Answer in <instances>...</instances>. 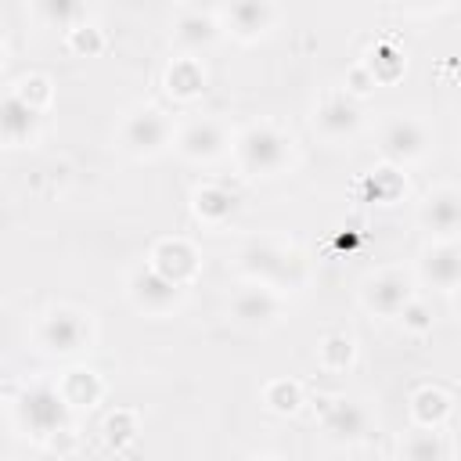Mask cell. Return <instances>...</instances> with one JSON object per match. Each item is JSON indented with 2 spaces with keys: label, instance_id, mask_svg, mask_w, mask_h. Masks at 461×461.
Wrapping results in <instances>:
<instances>
[{
  "label": "cell",
  "instance_id": "obj_28",
  "mask_svg": "<svg viewBox=\"0 0 461 461\" xmlns=\"http://www.w3.org/2000/svg\"><path fill=\"white\" fill-rule=\"evenodd\" d=\"M263 407L274 414H295L303 407V385L295 378H270L263 385Z\"/></svg>",
  "mask_w": 461,
  "mask_h": 461
},
{
  "label": "cell",
  "instance_id": "obj_7",
  "mask_svg": "<svg viewBox=\"0 0 461 461\" xmlns=\"http://www.w3.org/2000/svg\"><path fill=\"white\" fill-rule=\"evenodd\" d=\"M378 151L393 166L421 162L429 151V126L414 115H389L378 126Z\"/></svg>",
  "mask_w": 461,
  "mask_h": 461
},
{
  "label": "cell",
  "instance_id": "obj_26",
  "mask_svg": "<svg viewBox=\"0 0 461 461\" xmlns=\"http://www.w3.org/2000/svg\"><path fill=\"white\" fill-rule=\"evenodd\" d=\"M32 11L43 25H54L65 32L79 22H86V0H32Z\"/></svg>",
  "mask_w": 461,
  "mask_h": 461
},
{
  "label": "cell",
  "instance_id": "obj_5",
  "mask_svg": "<svg viewBox=\"0 0 461 461\" xmlns=\"http://www.w3.org/2000/svg\"><path fill=\"white\" fill-rule=\"evenodd\" d=\"M173 140V126H169V115L155 104H144V108H133L122 126H119V148L133 158H155L166 151V144Z\"/></svg>",
  "mask_w": 461,
  "mask_h": 461
},
{
  "label": "cell",
  "instance_id": "obj_18",
  "mask_svg": "<svg viewBox=\"0 0 461 461\" xmlns=\"http://www.w3.org/2000/svg\"><path fill=\"white\" fill-rule=\"evenodd\" d=\"M205 83H209L205 65H202L194 54L173 58V61L166 65V76H162V86H166V94H169L173 101H194V97H202V94H205Z\"/></svg>",
  "mask_w": 461,
  "mask_h": 461
},
{
  "label": "cell",
  "instance_id": "obj_24",
  "mask_svg": "<svg viewBox=\"0 0 461 461\" xmlns=\"http://www.w3.org/2000/svg\"><path fill=\"white\" fill-rule=\"evenodd\" d=\"M353 360H357V339H353V335H346V331H328V335L317 342V364H321V371L339 375V371H349Z\"/></svg>",
  "mask_w": 461,
  "mask_h": 461
},
{
  "label": "cell",
  "instance_id": "obj_11",
  "mask_svg": "<svg viewBox=\"0 0 461 461\" xmlns=\"http://www.w3.org/2000/svg\"><path fill=\"white\" fill-rule=\"evenodd\" d=\"M418 227L432 238H457L461 234V191L457 187H436L418 205Z\"/></svg>",
  "mask_w": 461,
  "mask_h": 461
},
{
  "label": "cell",
  "instance_id": "obj_25",
  "mask_svg": "<svg viewBox=\"0 0 461 461\" xmlns=\"http://www.w3.org/2000/svg\"><path fill=\"white\" fill-rule=\"evenodd\" d=\"M364 61H367V68L375 72L378 86H389V83H396V79L407 72V58H403V50H400L393 40H378Z\"/></svg>",
  "mask_w": 461,
  "mask_h": 461
},
{
  "label": "cell",
  "instance_id": "obj_8",
  "mask_svg": "<svg viewBox=\"0 0 461 461\" xmlns=\"http://www.w3.org/2000/svg\"><path fill=\"white\" fill-rule=\"evenodd\" d=\"M414 299V277L400 267H385L360 281V303L375 317H400V310Z\"/></svg>",
  "mask_w": 461,
  "mask_h": 461
},
{
  "label": "cell",
  "instance_id": "obj_29",
  "mask_svg": "<svg viewBox=\"0 0 461 461\" xmlns=\"http://www.w3.org/2000/svg\"><path fill=\"white\" fill-rule=\"evenodd\" d=\"M367 187H371V198H375V202H393V198H400V194L407 191V180H403L400 166H393V162H389V166L371 169Z\"/></svg>",
  "mask_w": 461,
  "mask_h": 461
},
{
  "label": "cell",
  "instance_id": "obj_34",
  "mask_svg": "<svg viewBox=\"0 0 461 461\" xmlns=\"http://www.w3.org/2000/svg\"><path fill=\"white\" fill-rule=\"evenodd\" d=\"M43 447H47L50 454H58V457H68V454H76V432H72V429H58L54 436L43 439Z\"/></svg>",
  "mask_w": 461,
  "mask_h": 461
},
{
  "label": "cell",
  "instance_id": "obj_20",
  "mask_svg": "<svg viewBox=\"0 0 461 461\" xmlns=\"http://www.w3.org/2000/svg\"><path fill=\"white\" fill-rule=\"evenodd\" d=\"M191 212L202 223L220 227V223H227L238 212V194L230 187H223V184H198L191 191Z\"/></svg>",
  "mask_w": 461,
  "mask_h": 461
},
{
  "label": "cell",
  "instance_id": "obj_19",
  "mask_svg": "<svg viewBox=\"0 0 461 461\" xmlns=\"http://www.w3.org/2000/svg\"><path fill=\"white\" fill-rule=\"evenodd\" d=\"M173 40L184 54H198V50H209L216 40H220V25H216V14H205V11H184L176 22H173Z\"/></svg>",
  "mask_w": 461,
  "mask_h": 461
},
{
  "label": "cell",
  "instance_id": "obj_33",
  "mask_svg": "<svg viewBox=\"0 0 461 461\" xmlns=\"http://www.w3.org/2000/svg\"><path fill=\"white\" fill-rule=\"evenodd\" d=\"M375 86H378V79H375V72L367 68V61H357V65L346 68V94H353L357 101L367 97Z\"/></svg>",
  "mask_w": 461,
  "mask_h": 461
},
{
  "label": "cell",
  "instance_id": "obj_22",
  "mask_svg": "<svg viewBox=\"0 0 461 461\" xmlns=\"http://www.w3.org/2000/svg\"><path fill=\"white\" fill-rule=\"evenodd\" d=\"M58 389H61V396L68 400L72 411H90V407H97L101 396H104V382H101V375L90 371V367H68V371L58 378Z\"/></svg>",
  "mask_w": 461,
  "mask_h": 461
},
{
  "label": "cell",
  "instance_id": "obj_15",
  "mask_svg": "<svg viewBox=\"0 0 461 461\" xmlns=\"http://www.w3.org/2000/svg\"><path fill=\"white\" fill-rule=\"evenodd\" d=\"M148 263H151L158 274H166L169 281L184 285V288H187V285L198 277V270H202L198 249H194L187 238H158V241L151 245Z\"/></svg>",
  "mask_w": 461,
  "mask_h": 461
},
{
  "label": "cell",
  "instance_id": "obj_32",
  "mask_svg": "<svg viewBox=\"0 0 461 461\" xmlns=\"http://www.w3.org/2000/svg\"><path fill=\"white\" fill-rule=\"evenodd\" d=\"M400 324H403V331H411V335H425V331H432V310L414 295L403 310H400V317H396Z\"/></svg>",
  "mask_w": 461,
  "mask_h": 461
},
{
  "label": "cell",
  "instance_id": "obj_1",
  "mask_svg": "<svg viewBox=\"0 0 461 461\" xmlns=\"http://www.w3.org/2000/svg\"><path fill=\"white\" fill-rule=\"evenodd\" d=\"M234 270L245 281H263L270 288H277L281 295L299 292L310 277V263L299 249L277 241V238H252L238 249L234 256Z\"/></svg>",
  "mask_w": 461,
  "mask_h": 461
},
{
  "label": "cell",
  "instance_id": "obj_30",
  "mask_svg": "<svg viewBox=\"0 0 461 461\" xmlns=\"http://www.w3.org/2000/svg\"><path fill=\"white\" fill-rule=\"evenodd\" d=\"M65 47L72 54H79V58H94V54L104 50V32L97 25H90V22H79V25H72L65 32Z\"/></svg>",
  "mask_w": 461,
  "mask_h": 461
},
{
  "label": "cell",
  "instance_id": "obj_3",
  "mask_svg": "<svg viewBox=\"0 0 461 461\" xmlns=\"http://www.w3.org/2000/svg\"><path fill=\"white\" fill-rule=\"evenodd\" d=\"M11 411H14V418H18V425L32 436V439H47V436H54L58 429H68V418H72V407H68V400L61 396V389H58V382L50 385V382H32V385H25L22 389V396L11 403Z\"/></svg>",
  "mask_w": 461,
  "mask_h": 461
},
{
  "label": "cell",
  "instance_id": "obj_21",
  "mask_svg": "<svg viewBox=\"0 0 461 461\" xmlns=\"http://www.w3.org/2000/svg\"><path fill=\"white\" fill-rule=\"evenodd\" d=\"M450 411H454V400L439 385H418L411 393V400H407V414L421 429H443V421L450 418Z\"/></svg>",
  "mask_w": 461,
  "mask_h": 461
},
{
  "label": "cell",
  "instance_id": "obj_37",
  "mask_svg": "<svg viewBox=\"0 0 461 461\" xmlns=\"http://www.w3.org/2000/svg\"><path fill=\"white\" fill-rule=\"evenodd\" d=\"M457 313H461V285H457Z\"/></svg>",
  "mask_w": 461,
  "mask_h": 461
},
{
  "label": "cell",
  "instance_id": "obj_12",
  "mask_svg": "<svg viewBox=\"0 0 461 461\" xmlns=\"http://www.w3.org/2000/svg\"><path fill=\"white\" fill-rule=\"evenodd\" d=\"M360 104L353 94L346 90H335V94H324L321 104L313 108V130L324 137V140H349L357 130H360Z\"/></svg>",
  "mask_w": 461,
  "mask_h": 461
},
{
  "label": "cell",
  "instance_id": "obj_4",
  "mask_svg": "<svg viewBox=\"0 0 461 461\" xmlns=\"http://www.w3.org/2000/svg\"><path fill=\"white\" fill-rule=\"evenodd\" d=\"M90 339H94V324L90 313H83L79 306H54L36 324V346L54 357H72L86 349Z\"/></svg>",
  "mask_w": 461,
  "mask_h": 461
},
{
  "label": "cell",
  "instance_id": "obj_31",
  "mask_svg": "<svg viewBox=\"0 0 461 461\" xmlns=\"http://www.w3.org/2000/svg\"><path fill=\"white\" fill-rule=\"evenodd\" d=\"M14 90L32 104V108H50V101H54V86H50V79L43 76V72H29V76H22L18 83H14Z\"/></svg>",
  "mask_w": 461,
  "mask_h": 461
},
{
  "label": "cell",
  "instance_id": "obj_6",
  "mask_svg": "<svg viewBox=\"0 0 461 461\" xmlns=\"http://www.w3.org/2000/svg\"><path fill=\"white\" fill-rule=\"evenodd\" d=\"M126 295H130V303H133L140 313H148V317H166V313H173V310L184 303V285L169 281V277L158 274L151 263H140V267H133L130 277H126Z\"/></svg>",
  "mask_w": 461,
  "mask_h": 461
},
{
  "label": "cell",
  "instance_id": "obj_23",
  "mask_svg": "<svg viewBox=\"0 0 461 461\" xmlns=\"http://www.w3.org/2000/svg\"><path fill=\"white\" fill-rule=\"evenodd\" d=\"M396 454L407 457V461H443L450 454V443L439 429H421L414 425V432H407L400 443H396Z\"/></svg>",
  "mask_w": 461,
  "mask_h": 461
},
{
  "label": "cell",
  "instance_id": "obj_16",
  "mask_svg": "<svg viewBox=\"0 0 461 461\" xmlns=\"http://www.w3.org/2000/svg\"><path fill=\"white\" fill-rule=\"evenodd\" d=\"M0 133H4L7 148L32 144L40 133V108H32L14 86H7L4 104H0Z\"/></svg>",
  "mask_w": 461,
  "mask_h": 461
},
{
  "label": "cell",
  "instance_id": "obj_13",
  "mask_svg": "<svg viewBox=\"0 0 461 461\" xmlns=\"http://www.w3.org/2000/svg\"><path fill=\"white\" fill-rule=\"evenodd\" d=\"M173 144L187 162H212L227 151L230 137H227L223 122H216V119H191L187 126L176 130Z\"/></svg>",
  "mask_w": 461,
  "mask_h": 461
},
{
  "label": "cell",
  "instance_id": "obj_27",
  "mask_svg": "<svg viewBox=\"0 0 461 461\" xmlns=\"http://www.w3.org/2000/svg\"><path fill=\"white\" fill-rule=\"evenodd\" d=\"M137 432H140V418L130 407H115L104 418V425H101V436H104V447L108 450H126L137 439Z\"/></svg>",
  "mask_w": 461,
  "mask_h": 461
},
{
  "label": "cell",
  "instance_id": "obj_2",
  "mask_svg": "<svg viewBox=\"0 0 461 461\" xmlns=\"http://www.w3.org/2000/svg\"><path fill=\"white\" fill-rule=\"evenodd\" d=\"M230 155L245 176H274L288 166L292 140L281 126L263 119V122H249L238 130V137L230 140Z\"/></svg>",
  "mask_w": 461,
  "mask_h": 461
},
{
  "label": "cell",
  "instance_id": "obj_14",
  "mask_svg": "<svg viewBox=\"0 0 461 461\" xmlns=\"http://www.w3.org/2000/svg\"><path fill=\"white\" fill-rule=\"evenodd\" d=\"M418 274L429 288H439V292H454L461 285V241L457 238H443V241H432L421 259H418Z\"/></svg>",
  "mask_w": 461,
  "mask_h": 461
},
{
  "label": "cell",
  "instance_id": "obj_35",
  "mask_svg": "<svg viewBox=\"0 0 461 461\" xmlns=\"http://www.w3.org/2000/svg\"><path fill=\"white\" fill-rule=\"evenodd\" d=\"M230 0H187V7L191 11H205V14H216V11H223Z\"/></svg>",
  "mask_w": 461,
  "mask_h": 461
},
{
  "label": "cell",
  "instance_id": "obj_9",
  "mask_svg": "<svg viewBox=\"0 0 461 461\" xmlns=\"http://www.w3.org/2000/svg\"><path fill=\"white\" fill-rule=\"evenodd\" d=\"M227 313H230V321L238 328L263 331V328L277 324V317H281V292L270 288V285H263V281H249L245 288L234 292Z\"/></svg>",
  "mask_w": 461,
  "mask_h": 461
},
{
  "label": "cell",
  "instance_id": "obj_10",
  "mask_svg": "<svg viewBox=\"0 0 461 461\" xmlns=\"http://www.w3.org/2000/svg\"><path fill=\"white\" fill-rule=\"evenodd\" d=\"M313 411L321 418V429L331 439H339V443L364 439L367 429H371V414L364 411V403L346 400V396H317L313 400Z\"/></svg>",
  "mask_w": 461,
  "mask_h": 461
},
{
  "label": "cell",
  "instance_id": "obj_36",
  "mask_svg": "<svg viewBox=\"0 0 461 461\" xmlns=\"http://www.w3.org/2000/svg\"><path fill=\"white\" fill-rule=\"evenodd\" d=\"M403 7H411V11H436V7H443L447 0H400Z\"/></svg>",
  "mask_w": 461,
  "mask_h": 461
},
{
  "label": "cell",
  "instance_id": "obj_17",
  "mask_svg": "<svg viewBox=\"0 0 461 461\" xmlns=\"http://www.w3.org/2000/svg\"><path fill=\"white\" fill-rule=\"evenodd\" d=\"M223 14H227L234 40H241V43H256L274 29V4L270 0H230L223 7Z\"/></svg>",
  "mask_w": 461,
  "mask_h": 461
}]
</instances>
